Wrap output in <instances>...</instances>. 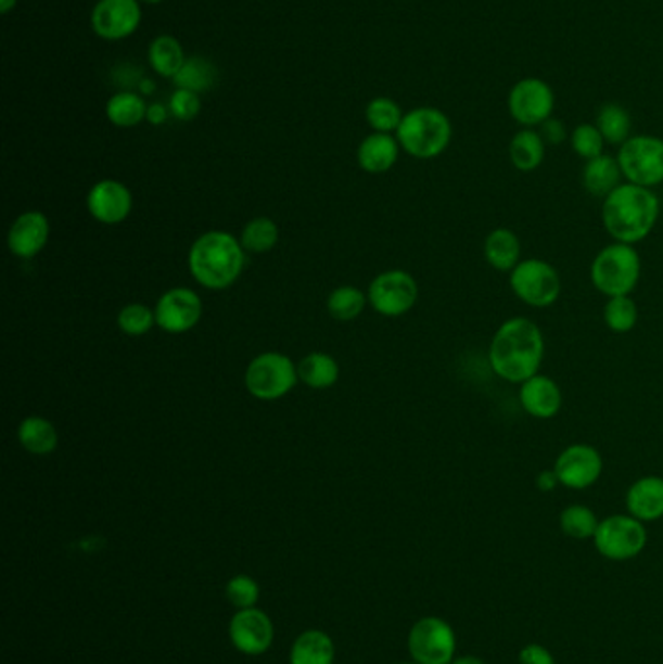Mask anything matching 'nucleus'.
Instances as JSON below:
<instances>
[{
	"label": "nucleus",
	"instance_id": "1",
	"mask_svg": "<svg viewBox=\"0 0 663 664\" xmlns=\"http://www.w3.org/2000/svg\"><path fill=\"white\" fill-rule=\"evenodd\" d=\"M545 360L541 327L527 317H510L496 329L488 346V363L496 378L512 385L539 373Z\"/></svg>",
	"mask_w": 663,
	"mask_h": 664
},
{
	"label": "nucleus",
	"instance_id": "2",
	"mask_svg": "<svg viewBox=\"0 0 663 664\" xmlns=\"http://www.w3.org/2000/svg\"><path fill=\"white\" fill-rule=\"evenodd\" d=\"M662 214L660 196L635 183H623L601 201V221L613 241L636 245L645 241Z\"/></svg>",
	"mask_w": 663,
	"mask_h": 664
},
{
	"label": "nucleus",
	"instance_id": "3",
	"mask_svg": "<svg viewBox=\"0 0 663 664\" xmlns=\"http://www.w3.org/2000/svg\"><path fill=\"white\" fill-rule=\"evenodd\" d=\"M242 243L228 231H206L189 251V270L201 286L226 290L240 278L245 263Z\"/></svg>",
	"mask_w": 663,
	"mask_h": 664
},
{
	"label": "nucleus",
	"instance_id": "4",
	"mask_svg": "<svg viewBox=\"0 0 663 664\" xmlns=\"http://www.w3.org/2000/svg\"><path fill=\"white\" fill-rule=\"evenodd\" d=\"M642 277V258L636 245L613 241L598 251L589 265L591 286L605 297L633 295Z\"/></svg>",
	"mask_w": 663,
	"mask_h": 664
},
{
	"label": "nucleus",
	"instance_id": "5",
	"mask_svg": "<svg viewBox=\"0 0 663 664\" xmlns=\"http://www.w3.org/2000/svg\"><path fill=\"white\" fill-rule=\"evenodd\" d=\"M451 123L444 111L436 107H417L405 113L397 129V140L409 156L432 159L444 154L451 142Z\"/></svg>",
	"mask_w": 663,
	"mask_h": 664
},
{
	"label": "nucleus",
	"instance_id": "6",
	"mask_svg": "<svg viewBox=\"0 0 663 664\" xmlns=\"http://www.w3.org/2000/svg\"><path fill=\"white\" fill-rule=\"evenodd\" d=\"M508 280L515 297L533 309H547L561 297V274L543 258H522Z\"/></svg>",
	"mask_w": 663,
	"mask_h": 664
},
{
	"label": "nucleus",
	"instance_id": "7",
	"mask_svg": "<svg viewBox=\"0 0 663 664\" xmlns=\"http://www.w3.org/2000/svg\"><path fill=\"white\" fill-rule=\"evenodd\" d=\"M594 546L605 560L628 562L645 552L648 545L646 523L628 513H616L599 521Z\"/></svg>",
	"mask_w": 663,
	"mask_h": 664
},
{
	"label": "nucleus",
	"instance_id": "8",
	"mask_svg": "<svg viewBox=\"0 0 663 664\" xmlns=\"http://www.w3.org/2000/svg\"><path fill=\"white\" fill-rule=\"evenodd\" d=\"M298 379V368L281 352H265L245 369V388L252 397L272 403L286 397Z\"/></svg>",
	"mask_w": 663,
	"mask_h": 664
},
{
	"label": "nucleus",
	"instance_id": "9",
	"mask_svg": "<svg viewBox=\"0 0 663 664\" xmlns=\"http://www.w3.org/2000/svg\"><path fill=\"white\" fill-rule=\"evenodd\" d=\"M616 162L626 183L654 189L663 183V139L652 135L630 137L619 146Z\"/></svg>",
	"mask_w": 663,
	"mask_h": 664
},
{
	"label": "nucleus",
	"instance_id": "10",
	"mask_svg": "<svg viewBox=\"0 0 663 664\" xmlns=\"http://www.w3.org/2000/svg\"><path fill=\"white\" fill-rule=\"evenodd\" d=\"M407 646L417 664H451L458 651V637L446 620L426 616L411 627Z\"/></svg>",
	"mask_w": 663,
	"mask_h": 664
},
{
	"label": "nucleus",
	"instance_id": "11",
	"mask_svg": "<svg viewBox=\"0 0 663 664\" xmlns=\"http://www.w3.org/2000/svg\"><path fill=\"white\" fill-rule=\"evenodd\" d=\"M419 302V284L407 270H387L372 280L368 304L383 317H401Z\"/></svg>",
	"mask_w": 663,
	"mask_h": 664
},
{
	"label": "nucleus",
	"instance_id": "12",
	"mask_svg": "<svg viewBox=\"0 0 663 664\" xmlns=\"http://www.w3.org/2000/svg\"><path fill=\"white\" fill-rule=\"evenodd\" d=\"M552 471L562 488L582 491L598 484L603 474V457L599 449L589 443H572L559 452Z\"/></svg>",
	"mask_w": 663,
	"mask_h": 664
},
{
	"label": "nucleus",
	"instance_id": "13",
	"mask_svg": "<svg viewBox=\"0 0 663 664\" xmlns=\"http://www.w3.org/2000/svg\"><path fill=\"white\" fill-rule=\"evenodd\" d=\"M508 110L523 129L541 127L545 120L551 119L554 110L551 86L539 78H523L510 90Z\"/></svg>",
	"mask_w": 663,
	"mask_h": 664
},
{
	"label": "nucleus",
	"instance_id": "14",
	"mask_svg": "<svg viewBox=\"0 0 663 664\" xmlns=\"http://www.w3.org/2000/svg\"><path fill=\"white\" fill-rule=\"evenodd\" d=\"M156 324L169 334H183L195 329L203 317V302L189 288H171L154 307Z\"/></svg>",
	"mask_w": 663,
	"mask_h": 664
},
{
	"label": "nucleus",
	"instance_id": "15",
	"mask_svg": "<svg viewBox=\"0 0 663 664\" xmlns=\"http://www.w3.org/2000/svg\"><path fill=\"white\" fill-rule=\"evenodd\" d=\"M142 22L139 0H98L92 10V29L105 41H119L131 37Z\"/></svg>",
	"mask_w": 663,
	"mask_h": 664
},
{
	"label": "nucleus",
	"instance_id": "16",
	"mask_svg": "<svg viewBox=\"0 0 663 664\" xmlns=\"http://www.w3.org/2000/svg\"><path fill=\"white\" fill-rule=\"evenodd\" d=\"M230 641L243 655L257 656L269 651L275 639L272 622L263 610H238L230 622Z\"/></svg>",
	"mask_w": 663,
	"mask_h": 664
},
{
	"label": "nucleus",
	"instance_id": "17",
	"mask_svg": "<svg viewBox=\"0 0 663 664\" xmlns=\"http://www.w3.org/2000/svg\"><path fill=\"white\" fill-rule=\"evenodd\" d=\"M86 206L95 220L107 226H117L127 220L131 214L132 194L122 181L103 179L90 189Z\"/></svg>",
	"mask_w": 663,
	"mask_h": 664
},
{
	"label": "nucleus",
	"instance_id": "18",
	"mask_svg": "<svg viewBox=\"0 0 663 664\" xmlns=\"http://www.w3.org/2000/svg\"><path fill=\"white\" fill-rule=\"evenodd\" d=\"M520 405L527 416L535 420H551L562 408V391L559 383L549 375L537 373L520 385Z\"/></svg>",
	"mask_w": 663,
	"mask_h": 664
},
{
	"label": "nucleus",
	"instance_id": "19",
	"mask_svg": "<svg viewBox=\"0 0 663 664\" xmlns=\"http://www.w3.org/2000/svg\"><path fill=\"white\" fill-rule=\"evenodd\" d=\"M49 241L48 216L38 210L18 216L9 231V250L14 257L34 258Z\"/></svg>",
	"mask_w": 663,
	"mask_h": 664
},
{
	"label": "nucleus",
	"instance_id": "20",
	"mask_svg": "<svg viewBox=\"0 0 663 664\" xmlns=\"http://www.w3.org/2000/svg\"><path fill=\"white\" fill-rule=\"evenodd\" d=\"M626 513L642 523H654L663 516V476L648 474L626 489Z\"/></svg>",
	"mask_w": 663,
	"mask_h": 664
},
{
	"label": "nucleus",
	"instance_id": "21",
	"mask_svg": "<svg viewBox=\"0 0 663 664\" xmlns=\"http://www.w3.org/2000/svg\"><path fill=\"white\" fill-rule=\"evenodd\" d=\"M483 257L488 267L510 274L522 263V240L510 228H496L485 238Z\"/></svg>",
	"mask_w": 663,
	"mask_h": 664
},
{
	"label": "nucleus",
	"instance_id": "22",
	"mask_svg": "<svg viewBox=\"0 0 663 664\" xmlns=\"http://www.w3.org/2000/svg\"><path fill=\"white\" fill-rule=\"evenodd\" d=\"M399 150H401V144L397 137L385 135V132H372L358 146V154H356L358 166L368 174H385L397 164Z\"/></svg>",
	"mask_w": 663,
	"mask_h": 664
},
{
	"label": "nucleus",
	"instance_id": "23",
	"mask_svg": "<svg viewBox=\"0 0 663 664\" xmlns=\"http://www.w3.org/2000/svg\"><path fill=\"white\" fill-rule=\"evenodd\" d=\"M623 171L616 162V157L609 154L588 159L582 169V184L594 199H605L615 191L619 184H623Z\"/></svg>",
	"mask_w": 663,
	"mask_h": 664
},
{
	"label": "nucleus",
	"instance_id": "24",
	"mask_svg": "<svg viewBox=\"0 0 663 664\" xmlns=\"http://www.w3.org/2000/svg\"><path fill=\"white\" fill-rule=\"evenodd\" d=\"M333 639L319 629L304 631L290 649V664H333Z\"/></svg>",
	"mask_w": 663,
	"mask_h": 664
},
{
	"label": "nucleus",
	"instance_id": "25",
	"mask_svg": "<svg viewBox=\"0 0 663 664\" xmlns=\"http://www.w3.org/2000/svg\"><path fill=\"white\" fill-rule=\"evenodd\" d=\"M545 146L547 144L537 130L522 129L510 140L508 156L518 171L530 174L541 166L545 159Z\"/></svg>",
	"mask_w": 663,
	"mask_h": 664
},
{
	"label": "nucleus",
	"instance_id": "26",
	"mask_svg": "<svg viewBox=\"0 0 663 664\" xmlns=\"http://www.w3.org/2000/svg\"><path fill=\"white\" fill-rule=\"evenodd\" d=\"M18 442L26 451L48 457L59 445L55 425L41 416H29L18 427Z\"/></svg>",
	"mask_w": 663,
	"mask_h": 664
},
{
	"label": "nucleus",
	"instance_id": "27",
	"mask_svg": "<svg viewBox=\"0 0 663 664\" xmlns=\"http://www.w3.org/2000/svg\"><path fill=\"white\" fill-rule=\"evenodd\" d=\"M146 110L149 105L141 93L122 90L110 98V102L105 105V115L115 127L131 129L146 119Z\"/></svg>",
	"mask_w": 663,
	"mask_h": 664
},
{
	"label": "nucleus",
	"instance_id": "28",
	"mask_svg": "<svg viewBox=\"0 0 663 664\" xmlns=\"http://www.w3.org/2000/svg\"><path fill=\"white\" fill-rule=\"evenodd\" d=\"M341 375V369L333 356L326 352L308 354L298 363V379L309 388H329L335 385Z\"/></svg>",
	"mask_w": 663,
	"mask_h": 664
},
{
	"label": "nucleus",
	"instance_id": "29",
	"mask_svg": "<svg viewBox=\"0 0 663 664\" xmlns=\"http://www.w3.org/2000/svg\"><path fill=\"white\" fill-rule=\"evenodd\" d=\"M188 61V56L183 53V47L179 43L176 37L160 36L150 43L149 47V63L154 73L171 78L179 73V68Z\"/></svg>",
	"mask_w": 663,
	"mask_h": 664
},
{
	"label": "nucleus",
	"instance_id": "30",
	"mask_svg": "<svg viewBox=\"0 0 663 664\" xmlns=\"http://www.w3.org/2000/svg\"><path fill=\"white\" fill-rule=\"evenodd\" d=\"M599 521L601 519H598L594 509L584 503H572L569 508L562 509L559 526L562 535L569 536L572 540H594Z\"/></svg>",
	"mask_w": 663,
	"mask_h": 664
},
{
	"label": "nucleus",
	"instance_id": "31",
	"mask_svg": "<svg viewBox=\"0 0 663 664\" xmlns=\"http://www.w3.org/2000/svg\"><path fill=\"white\" fill-rule=\"evenodd\" d=\"M216 82V68L203 56H189L179 73L174 76L176 88L189 92L203 93L211 90Z\"/></svg>",
	"mask_w": 663,
	"mask_h": 664
},
{
	"label": "nucleus",
	"instance_id": "32",
	"mask_svg": "<svg viewBox=\"0 0 663 664\" xmlns=\"http://www.w3.org/2000/svg\"><path fill=\"white\" fill-rule=\"evenodd\" d=\"M596 127H598L601 137L605 139L608 144L621 146V144H625L626 140L630 139L633 120H630V115L625 107H621L616 103H608L599 110Z\"/></svg>",
	"mask_w": 663,
	"mask_h": 664
},
{
	"label": "nucleus",
	"instance_id": "33",
	"mask_svg": "<svg viewBox=\"0 0 663 664\" xmlns=\"http://www.w3.org/2000/svg\"><path fill=\"white\" fill-rule=\"evenodd\" d=\"M638 305L633 295H619V297H608V304L603 307V323L609 331L615 334H626L633 331L638 324Z\"/></svg>",
	"mask_w": 663,
	"mask_h": 664
},
{
	"label": "nucleus",
	"instance_id": "34",
	"mask_svg": "<svg viewBox=\"0 0 663 664\" xmlns=\"http://www.w3.org/2000/svg\"><path fill=\"white\" fill-rule=\"evenodd\" d=\"M240 243H242L243 251H250L255 255L269 253L279 243V226L265 216L255 218L250 224H245Z\"/></svg>",
	"mask_w": 663,
	"mask_h": 664
},
{
	"label": "nucleus",
	"instance_id": "35",
	"mask_svg": "<svg viewBox=\"0 0 663 664\" xmlns=\"http://www.w3.org/2000/svg\"><path fill=\"white\" fill-rule=\"evenodd\" d=\"M368 295L355 286H339L331 292L328 299L329 314L336 321H353L365 311Z\"/></svg>",
	"mask_w": 663,
	"mask_h": 664
},
{
	"label": "nucleus",
	"instance_id": "36",
	"mask_svg": "<svg viewBox=\"0 0 663 664\" xmlns=\"http://www.w3.org/2000/svg\"><path fill=\"white\" fill-rule=\"evenodd\" d=\"M405 115H403L399 103L393 102L390 98H375L366 107V120L374 129V132H385L392 135L397 132Z\"/></svg>",
	"mask_w": 663,
	"mask_h": 664
},
{
	"label": "nucleus",
	"instance_id": "37",
	"mask_svg": "<svg viewBox=\"0 0 663 664\" xmlns=\"http://www.w3.org/2000/svg\"><path fill=\"white\" fill-rule=\"evenodd\" d=\"M156 324V314L146 305L129 304L117 315V327L127 336H142Z\"/></svg>",
	"mask_w": 663,
	"mask_h": 664
},
{
	"label": "nucleus",
	"instance_id": "38",
	"mask_svg": "<svg viewBox=\"0 0 663 664\" xmlns=\"http://www.w3.org/2000/svg\"><path fill=\"white\" fill-rule=\"evenodd\" d=\"M605 144L608 142L601 137L598 127L589 125V123L578 125L576 129L572 130V135H570V146L576 152V156L586 159V162L601 156Z\"/></svg>",
	"mask_w": 663,
	"mask_h": 664
},
{
	"label": "nucleus",
	"instance_id": "39",
	"mask_svg": "<svg viewBox=\"0 0 663 664\" xmlns=\"http://www.w3.org/2000/svg\"><path fill=\"white\" fill-rule=\"evenodd\" d=\"M226 597L238 610L255 609L259 600V585L247 575H235L226 585Z\"/></svg>",
	"mask_w": 663,
	"mask_h": 664
},
{
	"label": "nucleus",
	"instance_id": "40",
	"mask_svg": "<svg viewBox=\"0 0 663 664\" xmlns=\"http://www.w3.org/2000/svg\"><path fill=\"white\" fill-rule=\"evenodd\" d=\"M168 107L171 117L189 123L201 113V98H199V93L176 88V92L171 93V98H169Z\"/></svg>",
	"mask_w": 663,
	"mask_h": 664
},
{
	"label": "nucleus",
	"instance_id": "41",
	"mask_svg": "<svg viewBox=\"0 0 663 664\" xmlns=\"http://www.w3.org/2000/svg\"><path fill=\"white\" fill-rule=\"evenodd\" d=\"M518 663L520 664H557V659L552 655L551 651L541 643H530V646L523 647L518 655Z\"/></svg>",
	"mask_w": 663,
	"mask_h": 664
},
{
	"label": "nucleus",
	"instance_id": "42",
	"mask_svg": "<svg viewBox=\"0 0 663 664\" xmlns=\"http://www.w3.org/2000/svg\"><path fill=\"white\" fill-rule=\"evenodd\" d=\"M539 135H541V139L545 140V144H551V146H561L562 142L569 139V132H566L564 123L554 119V117L543 123Z\"/></svg>",
	"mask_w": 663,
	"mask_h": 664
},
{
	"label": "nucleus",
	"instance_id": "43",
	"mask_svg": "<svg viewBox=\"0 0 663 664\" xmlns=\"http://www.w3.org/2000/svg\"><path fill=\"white\" fill-rule=\"evenodd\" d=\"M169 107L168 105H164V103H150L149 110H146V120H149L150 125H154V127H160V125H164L166 120H168Z\"/></svg>",
	"mask_w": 663,
	"mask_h": 664
},
{
	"label": "nucleus",
	"instance_id": "44",
	"mask_svg": "<svg viewBox=\"0 0 663 664\" xmlns=\"http://www.w3.org/2000/svg\"><path fill=\"white\" fill-rule=\"evenodd\" d=\"M535 486H537V489L543 491V494H549V491H552V489L559 488V486H561V482H559V478H557V474H554L552 469H545V471L537 474V478H535Z\"/></svg>",
	"mask_w": 663,
	"mask_h": 664
},
{
	"label": "nucleus",
	"instance_id": "45",
	"mask_svg": "<svg viewBox=\"0 0 663 664\" xmlns=\"http://www.w3.org/2000/svg\"><path fill=\"white\" fill-rule=\"evenodd\" d=\"M451 664H486L485 659H481V656L475 655H461L456 656Z\"/></svg>",
	"mask_w": 663,
	"mask_h": 664
},
{
	"label": "nucleus",
	"instance_id": "46",
	"mask_svg": "<svg viewBox=\"0 0 663 664\" xmlns=\"http://www.w3.org/2000/svg\"><path fill=\"white\" fill-rule=\"evenodd\" d=\"M139 90H141L142 95H150V93H154V90H156V84L152 82L149 76H144L141 84H139Z\"/></svg>",
	"mask_w": 663,
	"mask_h": 664
},
{
	"label": "nucleus",
	"instance_id": "47",
	"mask_svg": "<svg viewBox=\"0 0 663 664\" xmlns=\"http://www.w3.org/2000/svg\"><path fill=\"white\" fill-rule=\"evenodd\" d=\"M18 4V0H0V12L9 14L10 10Z\"/></svg>",
	"mask_w": 663,
	"mask_h": 664
},
{
	"label": "nucleus",
	"instance_id": "48",
	"mask_svg": "<svg viewBox=\"0 0 663 664\" xmlns=\"http://www.w3.org/2000/svg\"><path fill=\"white\" fill-rule=\"evenodd\" d=\"M139 2H144V4H160V2H164V0H139Z\"/></svg>",
	"mask_w": 663,
	"mask_h": 664
},
{
	"label": "nucleus",
	"instance_id": "49",
	"mask_svg": "<svg viewBox=\"0 0 663 664\" xmlns=\"http://www.w3.org/2000/svg\"><path fill=\"white\" fill-rule=\"evenodd\" d=\"M401 664H417V663H415V661H412V663H401Z\"/></svg>",
	"mask_w": 663,
	"mask_h": 664
}]
</instances>
